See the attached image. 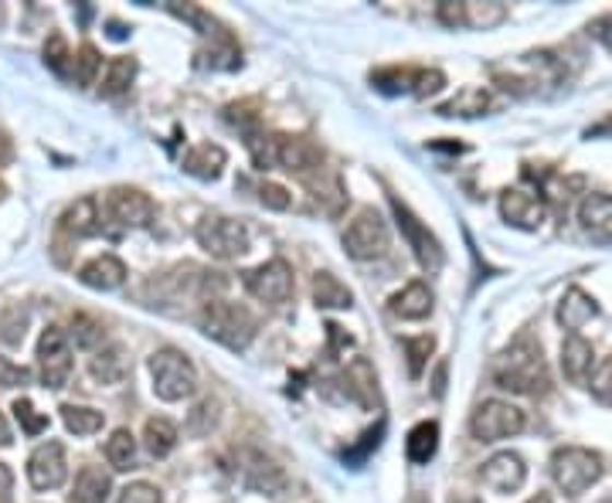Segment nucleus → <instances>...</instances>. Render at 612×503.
Here are the masks:
<instances>
[{
    "label": "nucleus",
    "mask_w": 612,
    "mask_h": 503,
    "mask_svg": "<svg viewBox=\"0 0 612 503\" xmlns=\"http://www.w3.org/2000/svg\"><path fill=\"white\" fill-rule=\"evenodd\" d=\"M494 382L504 391L514 395H548L551 377H548V364L541 354V343L531 334H520L517 340H510V348L497 354L494 361Z\"/></svg>",
    "instance_id": "1"
},
{
    "label": "nucleus",
    "mask_w": 612,
    "mask_h": 503,
    "mask_svg": "<svg viewBox=\"0 0 612 503\" xmlns=\"http://www.w3.org/2000/svg\"><path fill=\"white\" fill-rule=\"evenodd\" d=\"M198 324L211 340H219L228 351H245L259 330L252 309H245L242 303H228V300H208L201 306Z\"/></svg>",
    "instance_id": "2"
},
{
    "label": "nucleus",
    "mask_w": 612,
    "mask_h": 503,
    "mask_svg": "<svg viewBox=\"0 0 612 503\" xmlns=\"http://www.w3.org/2000/svg\"><path fill=\"white\" fill-rule=\"evenodd\" d=\"M150 377H153V395L161 401H184L198 391L195 364L174 348H164L150 358Z\"/></svg>",
    "instance_id": "3"
},
{
    "label": "nucleus",
    "mask_w": 612,
    "mask_h": 503,
    "mask_svg": "<svg viewBox=\"0 0 612 503\" xmlns=\"http://www.w3.org/2000/svg\"><path fill=\"white\" fill-rule=\"evenodd\" d=\"M528 72H504V69H494V79L501 89L514 92V96H531V92H544L551 85H562L565 79V69L562 61L551 55V51H531L520 61Z\"/></svg>",
    "instance_id": "4"
},
{
    "label": "nucleus",
    "mask_w": 612,
    "mask_h": 503,
    "mask_svg": "<svg viewBox=\"0 0 612 503\" xmlns=\"http://www.w3.org/2000/svg\"><path fill=\"white\" fill-rule=\"evenodd\" d=\"M195 238L211 259H222V262L242 259L245 252H249V232H245L242 222L225 214H204L195 229Z\"/></svg>",
    "instance_id": "5"
},
{
    "label": "nucleus",
    "mask_w": 612,
    "mask_h": 503,
    "mask_svg": "<svg viewBox=\"0 0 612 503\" xmlns=\"http://www.w3.org/2000/svg\"><path fill=\"white\" fill-rule=\"evenodd\" d=\"M551 477H555L558 490H565L568 496H578L602 477V456L581 446H565L551 456Z\"/></svg>",
    "instance_id": "6"
},
{
    "label": "nucleus",
    "mask_w": 612,
    "mask_h": 503,
    "mask_svg": "<svg viewBox=\"0 0 612 503\" xmlns=\"http://www.w3.org/2000/svg\"><path fill=\"white\" fill-rule=\"evenodd\" d=\"M344 248L348 256L357 259V262H372V259H381L388 252V225L385 218L375 211V208H361L348 229H344Z\"/></svg>",
    "instance_id": "7"
},
{
    "label": "nucleus",
    "mask_w": 612,
    "mask_h": 503,
    "mask_svg": "<svg viewBox=\"0 0 612 503\" xmlns=\"http://www.w3.org/2000/svg\"><path fill=\"white\" fill-rule=\"evenodd\" d=\"M520 429H525V412L501 398L483 401L470 419V432H473V438H480V443H501V438H510Z\"/></svg>",
    "instance_id": "8"
},
{
    "label": "nucleus",
    "mask_w": 612,
    "mask_h": 503,
    "mask_svg": "<svg viewBox=\"0 0 612 503\" xmlns=\"http://www.w3.org/2000/svg\"><path fill=\"white\" fill-rule=\"evenodd\" d=\"M275 171H286V174L310 184L314 177H320L327 171L323 167V150L306 137H280L275 133Z\"/></svg>",
    "instance_id": "9"
},
{
    "label": "nucleus",
    "mask_w": 612,
    "mask_h": 503,
    "mask_svg": "<svg viewBox=\"0 0 612 503\" xmlns=\"http://www.w3.org/2000/svg\"><path fill=\"white\" fill-rule=\"evenodd\" d=\"M391 211H395V222H398V229H402L409 248L415 252L419 266H422L425 272H439V269H443V245H439V238H436L433 232H428V229L419 222V218L409 211V204H402L395 195H391Z\"/></svg>",
    "instance_id": "10"
},
{
    "label": "nucleus",
    "mask_w": 612,
    "mask_h": 503,
    "mask_svg": "<svg viewBox=\"0 0 612 503\" xmlns=\"http://www.w3.org/2000/svg\"><path fill=\"white\" fill-rule=\"evenodd\" d=\"M38 371L45 388H66L72 377V348L61 327H48L38 340Z\"/></svg>",
    "instance_id": "11"
},
{
    "label": "nucleus",
    "mask_w": 612,
    "mask_h": 503,
    "mask_svg": "<svg viewBox=\"0 0 612 503\" xmlns=\"http://www.w3.org/2000/svg\"><path fill=\"white\" fill-rule=\"evenodd\" d=\"M245 290L269 306H283L293 296V269L286 259H272L245 276Z\"/></svg>",
    "instance_id": "12"
},
{
    "label": "nucleus",
    "mask_w": 612,
    "mask_h": 503,
    "mask_svg": "<svg viewBox=\"0 0 612 503\" xmlns=\"http://www.w3.org/2000/svg\"><path fill=\"white\" fill-rule=\"evenodd\" d=\"M106 218L119 229H146L153 222V201L140 187H113L106 195Z\"/></svg>",
    "instance_id": "13"
},
{
    "label": "nucleus",
    "mask_w": 612,
    "mask_h": 503,
    "mask_svg": "<svg viewBox=\"0 0 612 503\" xmlns=\"http://www.w3.org/2000/svg\"><path fill=\"white\" fill-rule=\"evenodd\" d=\"M238 466H242L245 487L262 493V496H280L290 487L283 466L275 463V459H269L266 453H259V449H242L238 453Z\"/></svg>",
    "instance_id": "14"
},
{
    "label": "nucleus",
    "mask_w": 612,
    "mask_h": 503,
    "mask_svg": "<svg viewBox=\"0 0 612 503\" xmlns=\"http://www.w3.org/2000/svg\"><path fill=\"white\" fill-rule=\"evenodd\" d=\"M501 218L520 232H538L544 222V198L538 187H507L501 195Z\"/></svg>",
    "instance_id": "15"
},
{
    "label": "nucleus",
    "mask_w": 612,
    "mask_h": 503,
    "mask_svg": "<svg viewBox=\"0 0 612 503\" xmlns=\"http://www.w3.org/2000/svg\"><path fill=\"white\" fill-rule=\"evenodd\" d=\"M27 480L35 490H58L69 480V463H66V446L48 438L27 459Z\"/></svg>",
    "instance_id": "16"
},
{
    "label": "nucleus",
    "mask_w": 612,
    "mask_h": 503,
    "mask_svg": "<svg viewBox=\"0 0 612 503\" xmlns=\"http://www.w3.org/2000/svg\"><path fill=\"white\" fill-rule=\"evenodd\" d=\"M480 480H483V487L497 490V493H514V490L525 487L528 466H525V459H520L517 453H497V456H490L483 463Z\"/></svg>",
    "instance_id": "17"
},
{
    "label": "nucleus",
    "mask_w": 612,
    "mask_h": 503,
    "mask_svg": "<svg viewBox=\"0 0 612 503\" xmlns=\"http://www.w3.org/2000/svg\"><path fill=\"white\" fill-rule=\"evenodd\" d=\"M578 222L592 242L612 245V198L609 195H586L578 204Z\"/></svg>",
    "instance_id": "18"
},
{
    "label": "nucleus",
    "mask_w": 612,
    "mask_h": 503,
    "mask_svg": "<svg viewBox=\"0 0 612 503\" xmlns=\"http://www.w3.org/2000/svg\"><path fill=\"white\" fill-rule=\"evenodd\" d=\"M79 282H82V286H89V290H103V293L119 290L122 282H127V262L116 259L113 252H103V256L89 259L79 269Z\"/></svg>",
    "instance_id": "19"
},
{
    "label": "nucleus",
    "mask_w": 612,
    "mask_h": 503,
    "mask_svg": "<svg viewBox=\"0 0 612 503\" xmlns=\"http://www.w3.org/2000/svg\"><path fill=\"white\" fill-rule=\"evenodd\" d=\"M562 371L572 385H589V377L596 371V351L592 343L581 334H568L562 343Z\"/></svg>",
    "instance_id": "20"
},
{
    "label": "nucleus",
    "mask_w": 612,
    "mask_h": 503,
    "mask_svg": "<svg viewBox=\"0 0 612 503\" xmlns=\"http://www.w3.org/2000/svg\"><path fill=\"white\" fill-rule=\"evenodd\" d=\"M61 232L72 238H92L103 232V214H99V201L96 198H79L66 208L61 214Z\"/></svg>",
    "instance_id": "21"
},
{
    "label": "nucleus",
    "mask_w": 612,
    "mask_h": 503,
    "mask_svg": "<svg viewBox=\"0 0 612 503\" xmlns=\"http://www.w3.org/2000/svg\"><path fill=\"white\" fill-rule=\"evenodd\" d=\"M225 161H228V153L219 143H198L184 153V171L198 180H219L225 171Z\"/></svg>",
    "instance_id": "22"
},
{
    "label": "nucleus",
    "mask_w": 612,
    "mask_h": 503,
    "mask_svg": "<svg viewBox=\"0 0 612 503\" xmlns=\"http://www.w3.org/2000/svg\"><path fill=\"white\" fill-rule=\"evenodd\" d=\"M592 317H599V303H596L586 290L572 286V290L562 296V303H558V324H562L568 334H578Z\"/></svg>",
    "instance_id": "23"
},
{
    "label": "nucleus",
    "mask_w": 612,
    "mask_h": 503,
    "mask_svg": "<svg viewBox=\"0 0 612 503\" xmlns=\"http://www.w3.org/2000/svg\"><path fill=\"white\" fill-rule=\"evenodd\" d=\"M391 313L402 320H425L428 313H433V290H428L422 279L409 282L405 290H398L391 296Z\"/></svg>",
    "instance_id": "24"
},
{
    "label": "nucleus",
    "mask_w": 612,
    "mask_h": 503,
    "mask_svg": "<svg viewBox=\"0 0 612 503\" xmlns=\"http://www.w3.org/2000/svg\"><path fill=\"white\" fill-rule=\"evenodd\" d=\"M113 490V480L103 466H82L72 483L69 503H106Z\"/></svg>",
    "instance_id": "25"
},
{
    "label": "nucleus",
    "mask_w": 612,
    "mask_h": 503,
    "mask_svg": "<svg viewBox=\"0 0 612 503\" xmlns=\"http://www.w3.org/2000/svg\"><path fill=\"white\" fill-rule=\"evenodd\" d=\"M89 371L103 385H119L122 377L130 374V358L122 351V343H106V348L96 351V358L89 361Z\"/></svg>",
    "instance_id": "26"
},
{
    "label": "nucleus",
    "mask_w": 612,
    "mask_h": 503,
    "mask_svg": "<svg viewBox=\"0 0 612 503\" xmlns=\"http://www.w3.org/2000/svg\"><path fill=\"white\" fill-rule=\"evenodd\" d=\"M177 438H180V432H177V425L170 419H164V416L146 419V425H143V446H146V453L153 459L170 456L177 449Z\"/></svg>",
    "instance_id": "27"
},
{
    "label": "nucleus",
    "mask_w": 612,
    "mask_h": 503,
    "mask_svg": "<svg viewBox=\"0 0 612 503\" xmlns=\"http://www.w3.org/2000/svg\"><path fill=\"white\" fill-rule=\"evenodd\" d=\"M436 449H439V422L425 419V422H419V425L409 432V438H405V456H409V463L425 466L428 459L436 456Z\"/></svg>",
    "instance_id": "28"
},
{
    "label": "nucleus",
    "mask_w": 612,
    "mask_h": 503,
    "mask_svg": "<svg viewBox=\"0 0 612 503\" xmlns=\"http://www.w3.org/2000/svg\"><path fill=\"white\" fill-rule=\"evenodd\" d=\"M314 303L320 309H351L354 293L333 272H317L314 276Z\"/></svg>",
    "instance_id": "29"
},
{
    "label": "nucleus",
    "mask_w": 612,
    "mask_h": 503,
    "mask_svg": "<svg viewBox=\"0 0 612 503\" xmlns=\"http://www.w3.org/2000/svg\"><path fill=\"white\" fill-rule=\"evenodd\" d=\"M133 79H137V61L127 58V55H119V58H113L109 66H106L99 92H103V96H122V92L133 85Z\"/></svg>",
    "instance_id": "30"
},
{
    "label": "nucleus",
    "mask_w": 612,
    "mask_h": 503,
    "mask_svg": "<svg viewBox=\"0 0 612 503\" xmlns=\"http://www.w3.org/2000/svg\"><path fill=\"white\" fill-rule=\"evenodd\" d=\"M507 17V8L497 4V0H467L463 4V27H476V31H490V27H497L504 24Z\"/></svg>",
    "instance_id": "31"
},
{
    "label": "nucleus",
    "mask_w": 612,
    "mask_h": 503,
    "mask_svg": "<svg viewBox=\"0 0 612 503\" xmlns=\"http://www.w3.org/2000/svg\"><path fill=\"white\" fill-rule=\"evenodd\" d=\"M419 72L422 69H378L372 72V82L378 92H385V96H402V92H415L419 89Z\"/></svg>",
    "instance_id": "32"
},
{
    "label": "nucleus",
    "mask_w": 612,
    "mask_h": 503,
    "mask_svg": "<svg viewBox=\"0 0 612 503\" xmlns=\"http://www.w3.org/2000/svg\"><path fill=\"white\" fill-rule=\"evenodd\" d=\"M106 459L113 469H119V473H127V469L137 466V438L130 429H116L109 435V443H106Z\"/></svg>",
    "instance_id": "33"
},
{
    "label": "nucleus",
    "mask_w": 612,
    "mask_h": 503,
    "mask_svg": "<svg viewBox=\"0 0 612 503\" xmlns=\"http://www.w3.org/2000/svg\"><path fill=\"white\" fill-rule=\"evenodd\" d=\"M61 422H66V429L75 435H92L106 425V416L96 412V408H85V405H61Z\"/></svg>",
    "instance_id": "34"
},
{
    "label": "nucleus",
    "mask_w": 612,
    "mask_h": 503,
    "mask_svg": "<svg viewBox=\"0 0 612 503\" xmlns=\"http://www.w3.org/2000/svg\"><path fill=\"white\" fill-rule=\"evenodd\" d=\"M167 11L174 14V17H180V21H188L198 35H204V38H222V35H228V31H222V24L214 21L208 11H201L198 4H167Z\"/></svg>",
    "instance_id": "35"
},
{
    "label": "nucleus",
    "mask_w": 612,
    "mask_h": 503,
    "mask_svg": "<svg viewBox=\"0 0 612 503\" xmlns=\"http://www.w3.org/2000/svg\"><path fill=\"white\" fill-rule=\"evenodd\" d=\"M490 109V96L483 89H463L456 100L439 106V116H483Z\"/></svg>",
    "instance_id": "36"
},
{
    "label": "nucleus",
    "mask_w": 612,
    "mask_h": 503,
    "mask_svg": "<svg viewBox=\"0 0 612 503\" xmlns=\"http://www.w3.org/2000/svg\"><path fill=\"white\" fill-rule=\"evenodd\" d=\"M24 330H27V309L11 303L0 309V340L8 343V348H17V343L24 340Z\"/></svg>",
    "instance_id": "37"
},
{
    "label": "nucleus",
    "mask_w": 612,
    "mask_h": 503,
    "mask_svg": "<svg viewBox=\"0 0 612 503\" xmlns=\"http://www.w3.org/2000/svg\"><path fill=\"white\" fill-rule=\"evenodd\" d=\"M72 69H75V82L79 85H92L103 69V58L96 51V45H82L75 55H72Z\"/></svg>",
    "instance_id": "38"
},
{
    "label": "nucleus",
    "mask_w": 612,
    "mask_h": 503,
    "mask_svg": "<svg viewBox=\"0 0 612 503\" xmlns=\"http://www.w3.org/2000/svg\"><path fill=\"white\" fill-rule=\"evenodd\" d=\"M402 348H405V354H409V374L412 377H422V371H425V364H428V354L436 351V337H405L402 340Z\"/></svg>",
    "instance_id": "39"
},
{
    "label": "nucleus",
    "mask_w": 612,
    "mask_h": 503,
    "mask_svg": "<svg viewBox=\"0 0 612 503\" xmlns=\"http://www.w3.org/2000/svg\"><path fill=\"white\" fill-rule=\"evenodd\" d=\"M14 419L21 422V432L31 435V438L42 435V432L48 429V416H42L38 408L31 405L27 398H17V401H14Z\"/></svg>",
    "instance_id": "40"
},
{
    "label": "nucleus",
    "mask_w": 612,
    "mask_h": 503,
    "mask_svg": "<svg viewBox=\"0 0 612 503\" xmlns=\"http://www.w3.org/2000/svg\"><path fill=\"white\" fill-rule=\"evenodd\" d=\"M69 61H72L69 42L55 31V35H48V42H45V66L51 72H58V75H66L69 72Z\"/></svg>",
    "instance_id": "41"
},
{
    "label": "nucleus",
    "mask_w": 612,
    "mask_h": 503,
    "mask_svg": "<svg viewBox=\"0 0 612 503\" xmlns=\"http://www.w3.org/2000/svg\"><path fill=\"white\" fill-rule=\"evenodd\" d=\"M72 337L79 348H96L103 340V324L96 317H89V313H75L72 317Z\"/></svg>",
    "instance_id": "42"
},
{
    "label": "nucleus",
    "mask_w": 612,
    "mask_h": 503,
    "mask_svg": "<svg viewBox=\"0 0 612 503\" xmlns=\"http://www.w3.org/2000/svg\"><path fill=\"white\" fill-rule=\"evenodd\" d=\"M214 422H219V405H214L211 398H204V401L195 405V412L188 419V432L191 435H208L214 429Z\"/></svg>",
    "instance_id": "43"
},
{
    "label": "nucleus",
    "mask_w": 612,
    "mask_h": 503,
    "mask_svg": "<svg viewBox=\"0 0 612 503\" xmlns=\"http://www.w3.org/2000/svg\"><path fill=\"white\" fill-rule=\"evenodd\" d=\"M225 119L235 126V130H242L245 140H252V137L262 133V130H259V113H252L249 106H228V109H225Z\"/></svg>",
    "instance_id": "44"
},
{
    "label": "nucleus",
    "mask_w": 612,
    "mask_h": 503,
    "mask_svg": "<svg viewBox=\"0 0 612 503\" xmlns=\"http://www.w3.org/2000/svg\"><path fill=\"white\" fill-rule=\"evenodd\" d=\"M589 385H592V395H596L602 405H612V358H605V361L592 371Z\"/></svg>",
    "instance_id": "45"
},
{
    "label": "nucleus",
    "mask_w": 612,
    "mask_h": 503,
    "mask_svg": "<svg viewBox=\"0 0 612 503\" xmlns=\"http://www.w3.org/2000/svg\"><path fill=\"white\" fill-rule=\"evenodd\" d=\"M259 201L269 208V211H290V204H293V198H290V191L283 184H259Z\"/></svg>",
    "instance_id": "46"
},
{
    "label": "nucleus",
    "mask_w": 612,
    "mask_h": 503,
    "mask_svg": "<svg viewBox=\"0 0 612 503\" xmlns=\"http://www.w3.org/2000/svg\"><path fill=\"white\" fill-rule=\"evenodd\" d=\"M116 503H164V496H161V490L153 487V483H130L127 490L119 493V500Z\"/></svg>",
    "instance_id": "47"
},
{
    "label": "nucleus",
    "mask_w": 612,
    "mask_h": 503,
    "mask_svg": "<svg viewBox=\"0 0 612 503\" xmlns=\"http://www.w3.org/2000/svg\"><path fill=\"white\" fill-rule=\"evenodd\" d=\"M381 435H385V422H378L375 429H367V432L361 435L364 443H361L357 449H348V453H344V463H364V456H367V453L381 446Z\"/></svg>",
    "instance_id": "48"
},
{
    "label": "nucleus",
    "mask_w": 612,
    "mask_h": 503,
    "mask_svg": "<svg viewBox=\"0 0 612 503\" xmlns=\"http://www.w3.org/2000/svg\"><path fill=\"white\" fill-rule=\"evenodd\" d=\"M27 371L21 364H14L11 358H0V388H17V385H27Z\"/></svg>",
    "instance_id": "49"
},
{
    "label": "nucleus",
    "mask_w": 612,
    "mask_h": 503,
    "mask_svg": "<svg viewBox=\"0 0 612 503\" xmlns=\"http://www.w3.org/2000/svg\"><path fill=\"white\" fill-rule=\"evenodd\" d=\"M446 85V75L439 72V69H422L419 72V89H415V96H436V92Z\"/></svg>",
    "instance_id": "50"
},
{
    "label": "nucleus",
    "mask_w": 612,
    "mask_h": 503,
    "mask_svg": "<svg viewBox=\"0 0 612 503\" xmlns=\"http://www.w3.org/2000/svg\"><path fill=\"white\" fill-rule=\"evenodd\" d=\"M589 35H592L599 45H605V48L612 51V11L602 14V17H596V21L589 24Z\"/></svg>",
    "instance_id": "51"
},
{
    "label": "nucleus",
    "mask_w": 612,
    "mask_h": 503,
    "mask_svg": "<svg viewBox=\"0 0 612 503\" xmlns=\"http://www.w3.org/2000/svg\"><path fill=\"white\" fill-rule=\"evenodd\" d=\"M439 21H443L446 27H463V4H452V0L439 4Z\"/></svg>",
    "instance_id": "52"
},
{
    "label": "nucleus",
    "mask_w": 612,
    "mask_h": 503,
    "mask_svg": "<svg viewBox=\"0 0 612 503\" xmlns=\"http://www.w3.org/2000/svg\"><path fill=\"white\" fill-rule=\"evenodd\" d=\"M11 493H14V473L4 463H0V503H8Z\"/></svg>",
    "instance_id": "53"
},
{
    "label": "nucleus",
    "mask_w": 612,
    "mask_h": 503,
    "mask_svg": "<svg viewBox=\"0 0 612 503\" xmlns=\"http://www.w3.org/2000/svg\"><path fill=\"white\" fill-rule=\"evenodd\" d=\"M446 371H449V364L443 361V364H439V371H436V385H433L436 398H443V395H446Z\"/></svg>",
    "instance_id": "54"
},
{
    "label": "nucleus",
    "mask_w": 612,
    "mask_h": 503,
    "mask_svg": "<svg viewBox=\"0 0 612 503\" xmlns=\"http://www.w3.org/2000/svg\"><path fill=\"white\" fill-rule=\"evenodd\" d=\"M11 161V143L4 140V133H0V167H4Z\"/></svg>",
    "instance_id": "55"
},
{
    "label": "nucleus",
    "mask_w": 612,
    "mask_h": 503,
    "mask_svg": "<svg viewBox=\"0 0 612 503\" xmlns=\"http://www.w3.org/2000/svg\"><path fill=\"white\" fill-rule=\"evenodd\" d=\"M0 446H11V429H8L4 416H0Z\"/></svg>",
    "instance_id": "56"
},
{
    "label": "nucleus",
    "mask_w": 612,
    "mask_h": 503,
    "mask_svg": "<svg viewBox=\"0 0 612 503\" xmlns=\"http://www.w3.org/2000/svg\"><path fill=\"white\" fill-rule=\"evenodd\" d=\"M405 503H428V496H425V493H412V496H409Z\"/></svg>",
    "instance_id": "57"
},
{
    "label": "nucleus",
    "mask_w": 612,
    "mask_h": 503,
    "mask_svg": "<svg viewBox=\"0 0 612 503\" xmlns=\"http://www.w3.org/2000/svg\"><path fill=\"white\" fill-rule=\"evenodd\" d=\"M528 503H551V496H544V493H538V496H531Z\"/></svg>",
    "instance_id": "58"
},
{
    "label": "nucleus",
    "mask_w": 612,
    "mask_h": 503,
    "mask_svg": "<svg viewBox=\"0 0 612 503\" xmlns=\"http://www.w3.org/2000/svg\"><path fill=\"white\" fill-rule=\"evenodd\" d=\"M449 503H480V500H470V496H467V500H449Z\"/></svg>",
    "instance_id": "59"
}]
</instances>
